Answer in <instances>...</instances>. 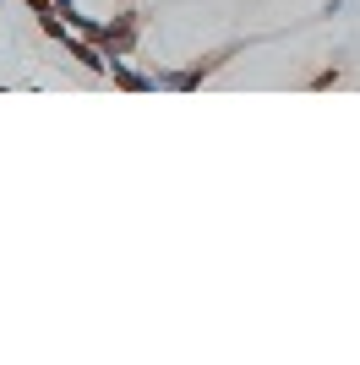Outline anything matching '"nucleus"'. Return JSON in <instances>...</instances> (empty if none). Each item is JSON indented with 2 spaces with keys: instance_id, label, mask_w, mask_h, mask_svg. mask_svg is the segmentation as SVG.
I'll return each mask as SVG.
<instances>
[{
  "instance_id": "nucleus-1",
  "label": "nucleus",
  "mask_w": 360,
  "mask_h": 365,
  "mask_svg": "<svg viewBox=\"0 0 360 365\" xmlns=\"http://www.w3.org/2000/svg\"><path fill=\"white\" fill-rule=\"evenodd\" d=\"M229 55H235V49H219V55H202L196 66H180V71H153V93H159V88H164V93H191V88H202V82H208V76L219 71V66H224Z\"/></svg>"
},
{
  "instance_id": "nucleus-2",
  "label": "nucleus",
  "mask_w": 360,
  "mask_h": 365,
  "mask_svg": "<svg viewBox=\"0 0 360 365\" xmlns=\"http://www.w3.org/2000/svg\"><path fill=\"white\" fill-rule=\"evenodd\" d=\"M93 44L104 49L109 61H115V55H131V49H136V16L120 11L115 22H104V28H99V38H93Z\"/></svg>"
},
{
  "instance_id": "nucleus-3",
  "label": "nucleus",
  "mask_w": 360,
  "mask_h": 365,
  "mask_svg": "<svg viewBox=\"0 0 360 365\" xmlns=\"http://www.w3.org/2000/svg\"><path fill=\"white\" fill-rule=\"evenodd\" d=\"M109 82H115L120 93H153V76L136 71L131 55H115V61H109Z\"/></svg>"
}]
</instances>
